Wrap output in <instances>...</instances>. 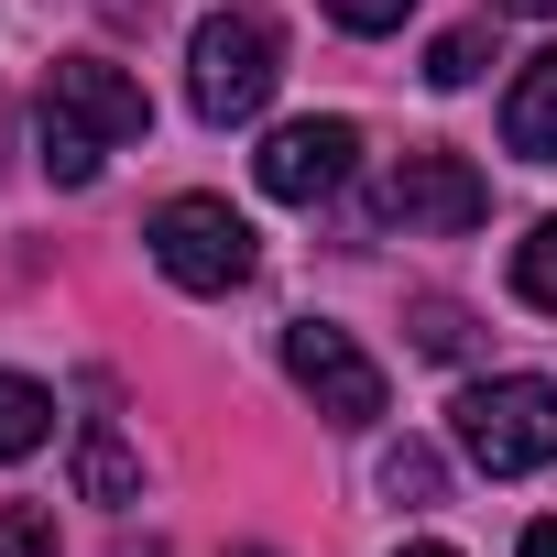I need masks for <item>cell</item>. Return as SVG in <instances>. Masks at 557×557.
Instances as JSON below:
<instances>
[{"instance_id":"obj_1","label":"cell","mask_w":557,"mask_h":557,"mask_svg":"<svg viewBox=\"0 0 557 557\" xmlns=\"http://www.w3.org/2000/svg\"><path fill=\"white\" fill-rule=\"evenodd\" d=\"M153 132V99L110 66V55H55V77H45V110H34V143H45V175L55 186H88L121 143H143Z\"/></svg>"},{"instance_id":"obj_2","label":"cell","mask_w":557,"mask_h":557,"mask_svg":"<svg viewBox=\"0 0 557 557\" xmlns=\"http://www.w3.org/2000/svg\"><path fill=\"white\" fill-rule=\"evenodd\" d=\"M448 437H459V459H470V470L524 481V470H546V459H557V383H535V372L470 383V394L448 405Z\"/></svg>"},{"instance_id":"obj_3","label":"cell","mask_w":557,"mask_h":557,"mask_svg":"<svg viewBox=\"0 0 557 557\" xmlns=\"http://www.w3.org/2000/svg\"><path fill=\"white\" fill-rule=\"evenodd\" d=\"M273 77H285V34H273L262 12H208V23H197V45H186V99H197L208 132H240V121L273 99Z\"/></svg>"},{"instance_id":"obj_4","label":"cell","mask_w":557,"mask_h":557,"mask_svg":"<svg viewBox=\"0 0 557 557\" xmlns=\"http://www.w3.org/2000/svg\"><path fill=\"white\" fill-rule=\"evenodd\" d=\"M153 262H164V285H186V296H230V285H251L262 240H251V219L230 197H164L153 208Z\"/></svg>"},{"instance_id":"obj_5","label":"cell","mask_w":557,"mask_h":557,"mask_svg":"<svg viewBox=\"0 0 557 557\" xmlns=\"http://www.w3.org/2000/svg\"><path fill=\"white\" fill-rule=\"evenodd\" d=\"M285 372H296V394H307L329 426H383V361H372L350 329L296 318V329H285Z\"/></svg>"},{"instance_id":"obj_6","label":"cell","mask_w":557,"mask_h":557,"mask_svg":"<svg viewBox=\"0 0 557 557\" xmlns=\"http://www.w3.org/2000/svg\"><path fill=\"white\" fill-rule=\"evenodd\" d=\"M350 153H361V132L339 121V110H318V121H285L262 153H251V175H262V197H285V208H318L339 175H350Z\"/></svg>"},{"instance_id":"obj_7","label":"cell","mask_w":557,"mask_h":557,"mask_svg":"<svg viewBox=\"0 0 557 557\" xmlns=\"http://www.w3.org/2000/svg\"><path fill=\"white\" fill-rule=\"evenodd\" d=\"M383 208L405 219V230H481V208H492V186L459 164V153H405L394 175H383Z\"/></svg>"},{"instance_id":"obj_8","label":"cell","mask_w":557,"mask_h":557,"mask_svg":"<svg viewBox=\"0 0 557 557\" xmlns=\"http://www.w3.org/2000/svg\"><path fill=\"white\" fill-rule=\"evenodd\" d=\"M503 153L557 164V45H546V55H524V77L503 88Z\"/></svg>"},{"instance_id":"obj_9","label":"cell","mask_w":557,"mask_h":557,"mask_svg":"<svg viewBox=\"0 0 557 557\" xmlns=\"http://www.w3.org/2000/svg\"><path fill=\"white\" fill-rule=\"evenodd\" d=\"M77 492L88 503H143V459L121 426H77Z\"/></svg>"},{"instance_id":"obj_10","label":"cell","mask_w":557,"mask_h":557,"mask_svg":"<svg viewBox=\"0 0 557 557\" xmlns=\"http://www.w3.org/2000/svg\"><path fill=\"white\" fill-rule=\"evenodd\" d=\"M45 437H55V394H45L34 372H0V470L34 459Z\"/></svg>"},{"instance_id":"obj_11","label":"cell","mask_w":557,"mask_h":557,"mask_svg":"<svg viewBox=\"0 0 557 557\" xmlns=\"http://www.w3.org/2000/svg\"><path fill=\"white\" fill-rule=\"evenodd\" d=\"M513 296H524L535 318H557V219H535V230L513 240Z\"/></svg>"},{"instance_id":"obj_12","label":"cell","mask_w":557,"mask_h":557,"mask_svg":"<svg viewBox=\"0 0 557 557\" xmlns=\"http://www.w3.org/2000/svg\"><path fill=\"white\" fill-rule=\"evenodd\" d=\"M437 481H448V470H437V448H416V437H405V448H383V492H394V503H437Z\"/></svg>"},{"instance_id":"obj_13","label":"cell","mask_w":557,"mask_h":557,"mask_svg":"<svg viewBox=\"0 0 557 557\" xmlns=\"http://www.w3.org/2000/svg\"><path fill=\"white\" fill-rule=\"evenodd\" d=\"M481 55H492L481 34H437V45H426V88H470V77H481Z\"/></svg>"},{"instance_id":"obj_14","label":"cell","mask_w":557,"mask_h":557,"mask_svg":"<svg viewBox=\"0 0 557 557\" xmlns=\"http://www.w3.org/2000/svg\"><path fill=\"white\" fill-rule=\"evenodd\" d=\"M416 350H426V361H459V350H470V318H459L448 296H426V307H416Z\"/></svg>"},{"instance_id":"obj_15","label":"cell","mask_w":557,"mask_h":557,"mask_svg":"<svg viewBox=\"0 0 557 557\" xmlns=\"http://www.w3.org/2000/svg\"><path fill=\"white\" fill-rule=\"evenodd\" d=\"M0 557H55V513L12 503V513H0Z\"/></svg>"},{"instance_id":"obj_16","label":"cell","mask_w":557,"mask_h":557,"mask_svg":"<svg viewBox=\"0 0 557 557\" xmlns=\"http://www.w3.org/2000/svg\"><path fill=\"white\" fill-rule=\"evenodd\" d=\"M405 12H416V0H329L339 34H405Z\"/></svg>"},{"instance_id":"obj_17","label":"cell","mask_w":557,"mask_h":557,"mask_svg":"<svg viewBox=\"0 0 557 557\" xmlns=\"http://www.w3.org/2000/svg\"><path fill=\"white\" fill-rule=\"evenodd\" d=\"M524 557H557V513H535V524H524Z\"/></svg>"},{"instance_id":"obj_18","label":"cell","mask_w":557,"mask_h":557,"mask_svg":"<svg viewBox=\"0 0 557 557\" xmlns=\"http://www.w3.org/2000/svg\"><path fill=\"white\" fill-rule=\"evenodd\" d=\"M492 12H513V23H557V0H492Z\"/></svg>"},{"instance_id":"obj_19","label":"cell","mask_w":557,"mask_h":557,"mask_svg":"<svg viewBox=\"0 0 557 557\" xmlns=\"http://www.w3.org/2000/svg\"><path fill=\"white\" fill-rule=\"evenodd\" d=\"M405 557H459V546H405Z\"/></svg>"},{"instance_id":"obj_20","label":"cell","mask_w":557,"mask_h":557,"mask_svg":"<svg viewBox=\"0 0 557 557\" xmlns=\"http://www.w3.org/2000/svg\"><path fill=\"white\" fill-rule=\"evenodd\" d=\"M251 557H262V546H251Z\"/></svg>"}]
</instances>
